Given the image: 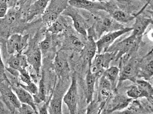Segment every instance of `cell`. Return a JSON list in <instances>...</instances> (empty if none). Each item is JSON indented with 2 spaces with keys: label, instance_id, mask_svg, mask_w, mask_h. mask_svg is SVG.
Masks as SVG:
<instances>
[{
  "label": "cell",
  "instance_id": "cell-14",
  "mask_svg": "<svg viewBox=\"0 0 153 114\" xmlns=\"http://www.w3.org/2000/svg\"><path fill=\"white\" fill-rule=\"evenodd\" d=\"M111 84L103 75L101 77L99 85L98 100L105 102L111 96L113 91Z\"/></svg>",
  "mask_w": 153,
  "mask_h": 114
},
{
  "label": "cell",
  "instance_id": "cell-7",
  "mask_svg": "<svg viewBox=\"0 0 153 114\" xmlns=\"http://www.w3.org/2000/svg\"><path fill=\"white\" fill-rule=\"evenodd\" d=\"M28 35L22 36L16 34L10 37L6 42L7 52L10 55L22 54L28 45Z\"/></svg>",
  "mask_w": 153,
  "mask_h": 114
},
{
  "label": "cell",
  "instance_id": "cell-27",
  "mask_svg": "<svg viewBox=\"0 0 153 114\" xmlns=\"http://www.w3.org/2000/svg\"><path fill=\"white\" fill-rule=\"evenodd\" d=\"M65 28V25L61 20L57 19L51 23L47 32L51 34H57L62 32Z\"/></svg>",
  "mask_w": 153,
  "mask_h": 114
},
{
  "label": "cell",
  "instance_id": "cell-13",
  "mask_svg": "<svg viewBox=\"0 0 153 114\" xmlns=\"http://www.w3.org/2000/svg\"><path fill=\"white\" fill-rule=\"evenodd\" d=\"M132 99L121 95L115 96L110 101L107 107V112L111 113L117 110H121L126 108L130 103Z\"/></svg>",
  "mask_w": 153,
  "mask_h": 114
},
{
  "label": "cell",
  "instance_id": "cell-4",
  "mask_svg": "<svg viewBox=\"0 0 153 114\" xmlns=\"http://www.w3.org/2000/svg\"><path fill=\"white\" fill-rule=\"evenodd\" d=\"M131 28H123L118 30L109 32L106 34L101 36L96 42L98 53H103L107 52L108 49L114 42L117 38L124 34L132 31Z\"/></svg>",
  "mask_w": 153,
  "mask_h": 114
},
{
  "label": "cell",
  "instance_id": "cell-10",
  "mask_svg": "<svg viewBox=\"0 0 153 114\" xmlns=\"http://www.w3.org/2000/svg\"><path fill=\"white\" fill-rule=\"evenodd\" d=\"M62 100L68 107L70 113H76L77 109L78 91L77 82L75 76L72 77L70 86Z\"/></svg>",
  "mask_w": 153,
  "mask_h": 114
},
{
  "label": "cell",
  "instance_id": "cell-30",
  "mask_svg": "<svg viewBox=\"0 0 153 114\" xmlns=\"http://www.w3.org/2000/svg\"><path fill=\"white\" fill-rule=\"evenodd\" d=\"M135 83L139 87L153 96V89L152 85L148 81L143 80H136Z\"/></svg>",
  "mask_w": 153,
  "mask_h": 114
},
{
  "label": "cell",
  "instance_id": "cell-3",
  "mask_svg": "<svg viewBox=\"0 0 153 114\" xmlns=\"http://www.w3.org/2000/svg\"><path fill=\"white\" fill-rule=\"evenodd\" d=\"M115 56V55L113 52L98 54L93 59L91 65L89 66V69L97 77L100 75L103 74L105 69L109 68L111 62L114 59Z\"/></svg>",
  "mask_w": 153,
  "mask_h": 114
},
{
  "label": "cell",
  "instance_id": "cell-17",
  "mask_svg": "<svg viewBox=\"0 0 153 114\" xmlns=\"http://www.w3.org/2000/svg\"><path fill=\"white\" fill-rule=\"evenodd\" d=\"M87 44L84 46L82 50L83 58L86 62H88L90 66L95 55L97 48L93 37L89 36Z\"/></svg>",
  "mask_w": 153,
  "mask_h": 114
},
{
  "label": "cell",
  "instance_id": "cell-12",
  "mask_svg": "<svg viewBox=\"0 0 153 114\" xmlns=\"http://www.w3.org/2000/svg\"><path fill=\"white\" fill-rule=\"evenodd\" d=\"M12 89L16 94L19 101L22 104H27L30 105L38 113L36 104L34 102L33 97L30 93L20 86L19 84L17 86H12Z\"/></svg>",
  "mask_w": 153,
  "mask_h": 114
},
{
  "label": "cell",
  "instance_id": "cell-5",
  "mask_svg": "<svg viewBox=\"0 0 153 114\" xmlns=\"http://www.w3.org/2000/svg\"><path fill=\"white\" fill-rule=\"evenodd\" d=\"M62 14L72 19L75 29L79 34L85 37H87V30L90 27L79 9L69 6L62 12Z\"/></svg>",
  "mask_w": 153,
  "mask_h": 114
},
{
  "label": "cell",
  "instance_id": "cell-28",
  "mask_svg": "<svg viewBox=\"0 0 153 114\" xmlns=\"http://www.w3.org/2000/svg\"><path fill=\"white\" fill-rule=\"evenodd\" d=\"M67 41L69 45L75 49L81 50L84 48V44L77 37L71 35L68 37Z\"/></svg>",
  "mask_w": 153,
  "mask_h": 114
},
{
  "label": "cell",
  "instance_id": "cell-37",
  "mask_svg": "<svg viewBox=\"0 0 153 114\" xmlns=\"http://www.w3.org/2000/svg\"><path fill=\"white\" fill-rule=\"evenodd\" d=\"M8 9L9 7L7 5H0V18L5 17L7 13Z\"/></svg>",
  "mask_w": 153,
  "mask_h": 114
},
{
  "label": "cell",
  "instance_id": "cell-24",
  "mask_svg": "<svg viewBox=\"0 0 153 114\" xmlns=\"http://www.w3.org/2000/svg\"><path fill=\"white\" fill-rule=\"evenodd\" d=\"M36 104H39L45 101L46 98V91L43 77L39 82L37 94L32 95Z\"/></svg>",
  "mask_w": 153,
  "mask_h": 114
},
{
  "label": "cell",
  "instance_id": "cell-1",
  "mask_svg": "<svg viewBox=\"0 0 153 114\" xmlns=\"http://www.w3.org/2000/svg\"><path fill=\"white\" fill-rule=\"evenodd\" d=\"M101 11L95 13L93 25L95 39H99L105 32L118 30L124 28L123 26L112 18L108 13H100Z\"/></svg>",
  "mask_w": 153,
  "mask_h": 114
},
{
  "label": "cell",
  "instance_id": "cell-18",
  "mask_svg": "<svg viewBox=\"0 0 153 114\" xmlns=\"http://www.w3.org/2000/svg\"><path fill=\"white\" fill-rule=\"evenodd\" d=\"M54 66L57 75L63 77L69 71V66L66 60L61 54L57 53L54 62Z\"/></svg>",
  "mask_w": 153,
  "mask_h": 114
},
{
  "label": "cell",
  "instance_id": "cell-9",
  "mask_svg": "<svg viewBox=\"0 0 153 114\" xmlns=\"http://www.w3.org/2000/svg\"><path fill=\"white\" fill-rule=\"evenodd\" d=\"M106 2H94L90 0H69V6L94 13L100 11H106Z\"/></svg>",
  "mask_w": 153,
  "mask_h": 114
},
{
  "label": "cell",
  "instance_id": "cell-38",
  "mask_svg": "<svg viewBox=\"0 0 153 114\" xmlns=\"http://www.w3.org/2000/svg\"><path fill=\"white\" fill-rule=\"evenodd\" d=\"M94 2H107L108 1H116L117 2H126L127 0H90Z\"/></svg>",
  "mask_w": 153,
  "mask_h": 114
},
{
  "label": "cell",
  "instance_id": "cell-6",
  "mask_svg": "<svg viewBox=\"0 0 153 114\" xmlns=\"http://www.w3.org/2000/svg\"><path fill=\"white\" fill-rule=\"evenodd\" d=\"M148 4L143 7L137 13L134 15H131L128 12L120 9L117 5L113 4L111 2H106V9L105 12H107L109 15L115 21L118 23H126L132 21L137 16L141 14L147 7Z\"/></svg>",
  "mask_w": 153,
  "mask_h": 114
},
{
  "label": "cell",
  "instance_id": "cell-35",
  "mask_svg": "<svg viewBox=\"0 0 153 114\" xmlns=\"http://www.w3.org/2000/svg\"><path fill=\"white\" fill-rule=\"evenodd\" d=\"M53 96V94L49 98L48 100L42 106L39 107L38 110V113L41 114H47L48 113V109L49 105H50V100H51L52 97Z\"/></svg>",
  "mask_w": 153,
  "mask_h": 114
},
{
  "label": "cell",
  "instance_id": "cell-16",
  "mask_svg": "<svg viewBox=\"0 0 153 114\" xmlns=\"http://www.w3.org/2000/svg\"><path fill=\"white\" fill-rule=\"evenodd\" d=\"M10 67L16 69L19 72L26 69L28 66L27 56L22 54H16L11 56L7 61Z\"/></svg>",
  "mask_w": 153,
  "mask_h": 114
},
{
  "label": "cell",
  "instance_id": "cell-19",
  "mask_svg": "<svg viewBox=\"0 0 153 114\" xmlns=\"http://www.w3.org/2000/svg\"><path fill=\"white\" fill-rule=\"evenodd\" d=\"M50 0H37L30 7L28 13L29 20L35 16L44 13Z\"/></svg>",
  "mask_w": 153,
  "mask_h": 114
},
{
  "label": "cell",
  "instance_id": "cell-31",
  "mask_svg": "<svg viewBox=\"0 0 153 114\" xmlns=\"http://www.w3.org/2000/svg\"><path fill=\"white\" fill-rule=\"evenodd\" d=\"M20 114H38L33 107L28 104H22L20 108L18 109Z\"/></svg>",
  "mask_w": 153,
  "mask_h": 114
},
{
  "label": "cell",
  "instance_id": "cell-2",
  "mask_svg": "<svg viewBox=\"0 0 153 114\" xmlns=\"http://www.w3.org/2000/svg\"><path fill=\"white\" fill-rule=\"evenodd\" d=\"M141 38L131 34L130 36L114 44V46L109 47L107 52L114 53L115 61H118L124 55L136 49Z\"/></svg>",
  "mask_w": 153,
  "mask_h": 114
},
{
  "label": "cell",
  "instance_id": "cell-23",
  "mask_svg": "<svg viewBox=\"0 0 153 114\" xmlns=\"http://www.w3.org/2000/svg\"><path fill=\"white\" fill-rule=\"evenodd\" d=\"M128 97L130 98L137 99L139 98L145 97L147 98H153V96L147 92L142 89L137 85L132 86L129 88L127 92Z\"/></svg>",
  "mask_w": 153,
  "mask_h": 114
},
{
  "label": "cell",
  "instance_id": "cell-32",
  "mask_svg": "<svg viewBox=\"0 0 153 114\" xmlns=\"http://www.w3.org/2000/svg\"><path fill=\"white\" fill-rule=\"evenodd\" d=\"M19 85L32 95L37 94L38 93V88L36 84L33 82L27 85L22 84H19Z\"/></svg>",
  "mask_w": 153,
  "mask_h": 114
},
{
  "label": "cell",
  "instance_id": "cell-39",
  "mask_svg": "<svg viewBox=\"0 0 153 114\" xmlns=\"http://www.w3.org/2000/svg\"><path fill=\"white\" fill-rule=\"evenodd\" d=\"M139 1H147V0H139Z\"/></svg>",
  "mask_w": 153,
  "mask_h": 114
},
{
  "label": "cell",
  "instance_id": "cell-34",
  "mask_svg": "<svg viewBox=\"0 0 153 114\" xmlns=\"http://www.w3.org/2000/svg\"><path fill=\"white\" fill-rule=\"evenodd\" d=\"M20 72V80L23 81L27 85L32 82L30 77L26 69H22L19 71Z\"/></svg>",
  "mask_w": 153,
  "mask_h": 114
},
{
  "label": "cell",
  "instance_id": "cell-29",
  "mask_svg": "<svg viewBox=\"0 0 153 114\" xmlns=\"http://www.w3.org/2000/svg\"><path fill=\"white\" fill-rule=\"evenodd\" d=\"M50 32L46 34L45 37L39 43V47L42 52L45 53L50 48L52 43V36Z\"/></svg>",
  "mask_w": 153,
  "mask_h": 114
},
{
  "label": "cell",
  "instance_id": "cell-21",
  "mask_svg": "<svg viewBox=\"0 0 153 114\" xmlns=\"http://www.w3.org/2000/svg\"><path fill=\"white\" fill-rule=\"evenodd\" d=\"M103 75L110 83L113 90H114L120 80V69L116 66L108 68L104 72Z\"/></svg>",
  "mask_w": 153,
  "mask_h": 114
},
{
  "label": "cell",
  "instance_id": "cell-26",
  "mask_svg": "<svg viewBox=\"0 0 153 114\" xmlns=\"http://www.w3.org/2000/svg\"><path fill=\"white\" fill-rule=\"evenodd\" d=\"M153 74V61L151 59L148 60L147 63L144 64L139 70L138 75L143 77L145 80H148L152 77Z\"/></svg>",
  "mask_w": 153,
  "mask_h": 114
},
{
  "label": "cell",
  "instance_id": "cell-11",
  "mask_svg": "<svg viewBox=\"0 0 153 114\" xmlns=\"http://www.w3.org/2000/svg\"><path fill=\"white\" fill-rule=\"evenodd\" d=\"M138 15L135 18V21L132 28V34L137 37H142L150 24H152V18Z\"/></svg>",
  "mask_w": 153,
  "mask_h": 114
},
{
  "label": "cell",
  "instance_id": "cell-22",
  "mask_svg": "<svg viewBox=\"0 0 153 114\" xmlns=\"http://www.w3.org/2000/svg\"><path fill=\"white\" fill-rule=\"evenodd\" d=\"M62 96L55 94L52 97L49 105L48 112L50 114H62Z\"/></svg>",
  "mask_w": 153,
  "mask_h": 114
},
{
  "label": "cell",
  "instance_id": "cell-36",
  "mask_svg": "<svg viewBox=\"0 0 153 114\" xmlns=\"http://www.w3.org/2000/svg\"><path fill=\"white\" fill-rule=\"evenodd\" d=\"M5 70L7 71L10 74V75L13 76V77H16V78H18L20 76V72L18 70H16V69L10 67L9 66L8 67L5 66Z\"/></svg>",
  "mask_w": 153,
  "mask_h": 114
},
{
  "label": "cell",
  "instance_id": "cell-8",
  "mask_svg": "<svg viewBox=\"0 0 153 114\" xmlns=\"http://www.w3.org/2000/svg\"><path fill=\"white\" fill-rule=\"evenodd\" d=\"M120 69V80H130L135 83L137 76L138 75L139 66L135 60L130 58L125 61H121Z\"/></svg>",
  "mask_w": 153,
  "mask_h": 114
},
{
  "label": "cell",
  "instance_id": "cell-20",
  "mask_svg": "<svg viewBox=\"0 0 153 114\" xmlns=\"http://www.w3.org/2000/svg\"><path fill=\"white\" fill-rule=\"evenodd\" d=\"M96 77L95 75L93 74L89 69L86 77V97L88 104H89L92 100Z\"/></svg>",
  "mask_w": 153,
  "mask_h": 114
},
{
  "label": "cell",
  "instance_id": "cell-33",
  "mask_svg": "<svg viewBox=\"0 0 153 114\" xmlns=\"http://www.w3.org/2000/svg\"><path fill=\"white\" fill-rule=\"evenodd\" d=\"M5 66L3 61L0 49V82L6 80L9 81L7 77L5 74Z\"/></svg>",
  "mask_w": 153,
  "mask_h": 114
},
{
  "label": "cell",
  "instance_id": "cell-15",
  "mask_svg": "<svg viewBox=\"0 0 153 114\" xmlns=\"http://www.w3.org/2000/svg\"><path fill=\"white\" fill-rule=\"evenodd\" d=\"M27 56L28 64L38 75L42 65V52L40 49L39 47L34 49Z\"/></svg>",
  "mask_w": 153,
  "mask_h": 114
},
{
  "label": "cell",
  "instance_id": "cell-25",
  "mask_svg": "<svg viewBox=\"0 0 153 114\" xmlns=\"http://www.w3.org/2000/svg\"><path fill=\"white\" fill-rule=\"evenodd\" d=\"M128 108L121 112H117V114H141L146 112L142 106L140 102L137 100L132 102L131 104L128 106Z\"/></svg>",
  "mask_w": 153,
  "mask_h": 114
}]
</instances>
